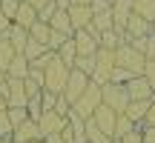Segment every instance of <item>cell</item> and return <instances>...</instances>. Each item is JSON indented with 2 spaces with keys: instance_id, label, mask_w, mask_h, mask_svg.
<instances>
[{
  "instance_id": "28",
  "label": "cell",
  "mask_w": 155,
  "mask_h": 143,
  "mask_svg": "<svg viewBox=\"0 0 155 143\" xmlns=\"http://www.w3.org/2000/svg\"><path fill=\"white\" fill-rule=\"evenodd\" d=\"M72 69H78V72H83V75L92 77V72H95V57H78Z\"/></svg>"
},
{
  "instance_id": "6",
  "label": "cell",
  "mask_w": 155,
  "mask_h": 143,
  "mask_svg": "<svg viewBox=\"0 0 155 143\" xmlns=\"http://www.w3.org/2000/svg\"><path fill=\"white\" fill-rule=\"evenodd\" d=\"M89 120H92L95 126H98L101 132L106 135V138H112V135H115V120H118V112H112L109 106H104V103H101V106H98V112H95Z\"/></svg>"
},
{
  "instance_id": "5",
  "label": "cell",
  "mask_w": 155,
  "mask_h": 143,
  "mask_svg": "<svg viewBox=\"0 0 155 143\" xmlns=\"http://www.w3.org/2000/svg\"><path fill=\"white\" fill-rule=\"evenodd\" d=\"M101 103H104V100H101V86H95V83H92V86H89L86 92L81 94V100H78L72 109L83 117V120H89V117L98 112V106H101Z\"/></svg>"
},
{
  "instance_id": "39",
  "label": "cell",
  "mask_w": 155,
  "mask_h": 143,
  "mask_svg": "<svg viewBox=\"0 0 155 143\" xmlns=\"http://www.w3.org/2000/svg\"><path fill=\"white\" fill-rule=\"evenodd\" d=\"M23 3H29L32 9H38V11H40V9H43L46 3H49V0H23Z\"/></svg>"
},
{
  "instance_id": "2",
  "label": "cell",
  "mask_w": 155,
  "mask_h": 143,
  "mask_svg": "<svg viewBox=\"0 0 155 143\" xmlns=\"http://www.w3.org/2000/svg\"><path fill=\"white\" fill-rule=\"evenodd\" d=\"M69 72L72 69L63 66V63L58 60V55H55V60L43 69V89L46 92H55V94H63V86H66V80H69Z\"/></svg>"
},
{
  "instance_id": "47",
  "label": "cell",
  "mask_w": 155,
  "mask_h": 143,
  "mask_svg": "<svg viewBox=\"0 0 155 143\" xmlns=\"http://www.w3.org/2000/svg\"><path fill=\"white\" fill-rule=\"evenodd\" d=\"M35 143H43V140H35Z\"/></svg>"
},
{
  "instance_id": "29",
  "label": "cell",
  "mask_w": 155,
  "mask_h": 143,
  "mask_svg": "<svg viewBox=\"0 0 155 143\" xmlns=\"http://www.w3.org/2000/svg\"><path fill=\"white\" fill-rule=\"evenodd\" d=\"M55 11H58V3H55V0H49V3L38 11V20H40V23H49L52 17H55Z\"/></svg>"
},
{
  "instance_id": "21",
  "label": "cell",
  "mask_w": 155,
  "mask_h": 143,
  "mask_svg": "<svg viewBox=\"0 0 155 143\" xmlns=\"http://www.w3.org/2000/svg\"><path fill=\"white\" fill-rule=\"evenodd\" d=\"M17 57V52H15V46L9 43V34H3V37H0V69H9V63L15 60Z\"/></svg>"
},
{
  "instance_id": "25",
  "label": "cell",
  "mask_w": 155,
  "mask_h": 143,
  "mask_svg": "<svg viewBox=\"0 0 155 143\" xmlns=\"http://www.w3.org/2000/svg\"><path fill=\"white\" fill-rule=\"evenodd\" d=\"M6 117H9V123L17 129L20 123H26V120H29V109H17V106H9V109H6Z\"/></svg>"
},
{
  "instance_id": "44",
  "label": "cell",
  "mask_w": 155,
  "mask_h": 143,
  "mask_svg": "<svg viewBox=\"0 0 155 143\" xmlns=\"http://www.w3.org/2000/svg\"><path fill=\"white\" fill-rule=\"evenodd\" d=\"M3 83H6V72L0 69V86H3Z\"/></svg>"
},
{
  "instance_id": "11",
  "label": "cell",
  "mask_w": 155,
  "mask_h": 143,
  "mask_svg": "<svg viewBox=\"0 0 155 143\" xmlns=\"http://www.w3.org/2000/svg\"><path fill=\"white\" fill-rule=\"evenodd\" d=\"M66 14H69V23H72L75 32H83V29H89V26H92V17H95L89 6H69Z\"/></svg>"
},
{
  "instance_id": "16",
  "label": "cell",
  "mask_w": 155,
  "mask_h": 143,
  "mask_svg": "<svg viewBox=\"0 0 155 143\" xmlns=\"http://www.w3.org/2000/svg\"><path fill=\"white\" fill-rule=\"evenodd\" d=\"M29 72H32V69H29V60L23 55H17L15 60L9 63V69H6V77H12V80H26Z\"/></svg>"
},
{
  "instance_id": "34",
  "label": "cell",
  "mask_w": 155,
  "mask_h": 143,
  "mask_svg": "<svg viewBox=\"0 0 155 143\" xmlns=\"http://www.w3.org/2000/svg\"><path fill=\"white\" fill-rule=\"evenodd\" d=\"M144 80L150 83V89L155 92V57H150V60H147V66H144Z\"/></svg>"
},
{
  "instance_id": "3",
  "label": "cell",
  "mask_w": 155,
  "mask_h": 143,
  "mask_svg": "<svg viewBox=\"0 0 155 143\" xmlns=\"http://www.w3.org/2000/svg\"><path fill=\"white\" fill-rule=\"evenodd\" d=\"M101 100H104V106H109L112 112H118V115H124L129 106V94L124 86H118V83H106V86H101Z\"/></svg>"
},
{
  "instance_id": "38",
  "label": "cell",
  "mask_w": 155,
  "mask_h": 143,
  "mask_svg": "<svg viewBox=\"0 0 155 143\" xmlns=\"http://www.w3.org/2000/svg\"><path fill=\"white\" fill-rule=\"evenodd\" d=\"M9 29H12V20H9V17L3 14V11H0V37H3V34L9 32Z\"/></svg>"
},
{
  "instance_id": "35",
  "label": "cell",
  "mask_w": 155,
  "mask_h": 143,
  "mask_svg": "<svg viewBox=\"0 0 155 143\" xmlns=\"http://www.w3.org/2000/svg\"><path fill=\"white\" fill-rule=\"evenodd\" d=\"M112 143H144V132H141V129H135V132L124 135V138H118V140H112Z\"/></svg>"
},
{
  "instance_id": "42",
  "label": "cell",
  "mask_w": 155,
  "mask_h": 143,
  "mask_svg": "<svg viewBox=\"0 0 155 143\" xmlns=\"http://www.w3.org/2000/svg\"><path fill=\"white\" fill-rule=\"evenodd\" d=\"M72 6H92V0H69Z\"/></svg>"
},
{
  "instance_id": "45",
  "label": "cell",
  "mask_w": 155,
  "mask_h": 143,
  "mask_svg": "<svg viewBox=\"0 0 155 143\" xmlns=\"http://www.w3.org/2000/svg\"><path fill=\"white\" fill-rule=\"evenodd\" d=\"M0 143H15V140H0Z\"/></svg>"
},
{
  "instance_id": "14",
  "label": "cell",
  "mask_w": 155,
  "mask_h": 143,
  "mask_svg": "<svg viewBox=\"0 0 155 143\" xmlns=\"http://www.w3.org/2000/svg\"><path fill=\"white\" fill-rule=\"evenodd\" d=\"M12 23L29 32V29L38 23V9H32L29 3H23V0H20V6H17V14H15V20H12Z\"/></svg>"
},
{
  "instance_id": "7",
  "label": "cell",
  "mask_w": 155,
  "mask_h": 143,
  "mask_svg": "<svg viewBox=\"0 0 155 143\" xmlns=\"http://www.w3.org/2000/svg\"><path fill=\"white\" fill-rule=\"evenodd\" d=\"M129 17H132V0H115L112 3V26L115 32L124 37V29H127Z\"/></svg>"
},
{
  "instance_id": "46",
  "label": "cell",
  "mask_w": 155,
  "mask_h": 143,
  "mask_svg": "<svg viewBox=\"0 0 155 143\" xmlns=\"http://www.w3.org/2000/svg\"><path fill=\"white\" fill-rule=\"evenodd\" d=\"M106 3H115V0H106Z\"/></svg>"
},
{
  "instance_id": "43",
  "label": "cell",
  "mask_w": 155,
  "mask_h": 143,
  "mask_svg": "<svg viewBox=\"0 0 155 143\" xmlns=\"http://www.w3.org/2000/svg\"><path fill=\"white\" fill-rule=\"evenodd\" d=\"M6 109H9V103H6V100H3V97H0V115H3V112H6Z\"/></svg>"
},
{
  "instance_id": "19",
  "label": "cell",
  "mask_w": 155,
  "mask_h": 143,
  "mask_svg": "<svg viewBox=\"0 0 155 143\" xmlns=\"http://www.w3.org/2000/svg\"><path fill=\"white\" fill-rule=\"evenodd\" d=\"M58 60H61L63 66H69V69L75 66V60H78V49H75V40H72V37H69L66 43L58 49Z\"/></svg>"
},
{
  "instance_id": "27",
  "label": "cell",
  "mask_w": 155,
  "mask_h": 143,
  "mask_svg": "<svg viewBox=\"0 0 155 143\" xmlns=\"http://www.w3.org/2000/svg\"><path fill=\"white\" fill-rule=\"evenodd\" d=\"M129 80H132V75H129L127 69H121V66H115L112 75H109V83H118V86H127Z\"/></svg>"
},
{
  "instance_id": "33",
  "label": "cell",
  "mask_w": 155,
  "mask_h": 143,
  "mask_svg": "<svg viewBox=\"0 0 155 143\" xmlns=\"http://www.w3.org/2000/svg\"><path fill=\"white\" fill-rule=\"evenodd\" d=\"M58 97H61V94H55V92H46L43 89V94H40V103H43V112H52L58 106Z\"/></svg>"
},
{
  "instance_id": "8",
  "label": "cell",
  "mask_w": 155,
  "mask_h": 143,
  "mask_svg": "<svg viewBox=\"0 0 155 143\" xmlns=\"http://www.w3.org/2000/svg\"><path fill=\"white\" fill-rule=\"evenodd\" d=\"M38 126H40V135H43V138H49V135H61L63 129H66V117L58 115V112L52 109V112H43V117L38 120Z\"/></svg>"
},
{
  "instance_id": "37",
  "label": "cell",
  "mask_w": 155,
  "mask_h": 143,
  "mask_svg": "<svg viewBox=\"0 0 155 143\" xmlns=\"http://www.w3.org/2000/svg\"><path fill=\"white\" fill-rule=\"evenodd\" d=\"M147 129H155V100L150 103V112H147V120H144Z\"/></svg>"
},
{
  "instance_id": "40",
  "label": "cell",
  "mask_w": 155,
  "mask_h": 143,
  "mask_svg": "<svg viewBox=\"0 0 155 143\" xmlns=\"http://www.w3.org/2000/svg\"><path fill=\"white\" fill-rule=\"evenodd\" d=\"M144 143H155V129H144Z\"/></svg>"
},
{
  "instance_id": "1",
  "label": "cell",
  "mask_w": 155,
  "mask_h": 143,
  "mask_svg": "<svg viewBox=\"0 0 155 143\" xmlns=\"http://www.w3.org/2000/svg\"><path fill=\"white\" fill-rule=\"evenodd\" d=\"M115 66L127 69L132 77H141L144 75V66H147V57L141 55V52H135L129 43H121L115 49Z\"/></svg>"
},
{
  "instance_id": "24",
  "label": "cell",
  "mask_w": 155,
  "mask_h": 143,
  "mask_svg": "<svg viewBox=\"0 0 155 143\" xmlns=\"http://www.w3.org/2000/svg\"><path fill=\"white\" fill-rule=\"evenodd\" d=\"M135 123L129 120L127 115H118V120H115V135H112V140H118V138H124V135H129V132H135Z\"/></svg>"
},
{
  "instance_id": "36",
  "label": "cell",
  "mask_w": 155,
  "mask_h": 143,
  "mask_svg": "<svg viewBox=\"0 0 155 143\" xmlns=\"http://www.w3.org/2000/svg\"><path fill=\"white\" fill-rule=\"evenodd\" d=\"M147 37H150V34H147ZM147 37H138V40H129V46H132L135 52H141V55L147 57Z\"/></svg>"
},
{
  "instance_id": "26",
  "label": "cell",
  "mask_w": 155,
  "mask_h": 143,
  "mask_svg": "<svg viewBox=\"0 0 155 143\" xmlns=\"http://www.w3.org/2000/svg\"><path fill=\"white\" fill-rule=\"evenodd\" d=\"M118 46H121V34H118L115 29H109V32H104V34H101V49L115 52Z\"/></svg>"
},
{
  "instance_id": "31",
  "label": "cell",
  "mask_w": 155,
  "mask_h": 143,
  "mask_svg": "<svg viewBox=\"0 0 155 143\" xmlns=\"http://www.w3.org/2000/svg\"><path fill=\"white\" fill-rule=\"evenodd\" d=\"M26 109H29V117H32V120H40V117H43V103H40V97H32Z\"/></svg>"
},
{
  "instance_id": "41",
  "label": "cell",
  "mask_w": 155,
  "mask_h": 143,
  "mask_svg": "<svg viewBox=\"0 0 155 143\" xmlns=\"http://www.w3.org/2000/svg\"><path fill=\"white\" fill-rule=\"evenodd\" d=\"M43 143H66L61 138V135H49V138H43Z\"/></svg>"
},
{
  "instance_id": "18",
  "label": "cell",
  "mask_w": 155,
  "mask_h": 143,
  "mask_svg": "<svg viewBox=\"0 0 155 143\" xmlns=\"http://www.w3.org/2000/svg\"><path fill=\"white\" fill-rule=\"evenodd\" d=\"M6 34H9V43L15 46V52H17V55H23V49H26V43H29V32L12 23V29H9Z\"/></svg>"
},
{
  "instance_id": "4",
  "label": "cell",
  "mask_w": 155,
  "mask_h": 143,
  "mask_svg": "<svg viewBox=\"0 0 155 143\" xmlns=\"http://www.w3.org/2000/svg\"><path fill=\"white\" fill-rule=\"evenodd\" d=\"M89 86H92L89 75H83V72H78V69L69 72V80H66V86H63V97L69 100V106H75L78 100H81V94L86 92Z\"/></svg>"
},
{
  "instance_id": "12",
  "label": "cell",
  "mask_w": 155,
  "mask_h": 143,
  "mask_svg": "<svg viewBox=\"0 0 155 143\" xmlns=\"http://www.w3.org/2000/svg\"><path fill=\"white\" fill-rule=\"evenodd\" d=\"M12 140H15V143H35V140H43L38 120H32V117H29L26 123H20V126L15 129V135H12Z\"/></svg>"
},
{
  "instance_id": "32",
  "label": "cell",
  "mask_w": 155,
  "mask_h": 143,
  "mask_svg": "<svg viewBox=\"0 0 155 143\" xmlns=\"http://www.w3.org/2000/svg\"><path fill=\"white\" fill-rule=\"evenodd\" d=\"M12 135H15V126L9 123V117H6V112L0 115V140H12Z\"/></svg>"
},
{
  "instance_id": "30",
  "label": "cell",
  "mask_w": 155,
  "mask_h": 143,
  "mask_svg": "<svg viewBox=\"0 0 155 143\" xmlns=\"http://www.w3.org/2000/svg\"><path fill=\"white\" fill-rule=\"evenodd\" d=\"M17 6H20V0H0V11H3V14L9 17V20H15Z\"/></svg>"
},
{
  "instance_id": "23",
  "label": "cell",
  "mask_w": 155,
  "mask_h": 143,
  "mask_svg": "<svg viewBox=\"0 0 155 143\" xmlns=\"http://www.w3.org/2000/svg\"><path fill=\"white\" fill-rule=\"evenodd\" d=\"M46 52H49V49H46L43 43H38V40H32V37H29V43H26V49H23V57H26V60L32 63V60H38V57H43Z\"/></svg>"
},
{
  "instance_id": "9",
  "label": "cell",
  "mask_w": 155,
  "mask_h": 143,
  "mask_svg": "<svg viewBox=\"0 0 155 143\" xmlns=\"http://www.w3.org/2000/svg\"><path fill=\"white\" fill-rule=\"evenodd\" d=\"M6 86H9L6 103H9V106H17V109H26V106H29V94H26L23 80H12V77H6Z\"/></svg>"
},
{
  "instance_id": "48",
  "label": "cell",
  "mask_w": 155,
  "mask_h": 143,
  "mask_svg": "<svg viewBox=\"0 0 155 143\" xmlns=\"http://www.w3.org/2000/svg\"><path fill=\"white\" fill-rule=\"evenodd\" d=\"M152 29H155V20H152Z\"/></svg>"
},
{
  "instance_id": "22",
  "label": "cell",
  "mask_w": 155,
  "mask_h": 143,
  "mask_svg": "<svg viewBox=\"0 0 155 143\" xmlns=\"http://www.w3.org/2000/svg\"><path fill=\"white\" fill-rule=\"evenodd\" d=\"M49 34H52V26H49V23H35V26L32 29H29V37H32V40H38V43H49Z\"/></svg>"
},
{
  "instance_id": "15",
  "label": "cell",
  "mask_w": 155,
  "mask_h": 143,
  "mask_svg": "<svg viewBox=\"0 0 155 143\" xmlns=\"http://www.w3.org/2000/svg\"><path fill=\"white\" fill-rule=\"evenodd\" d=\"M150 103H152V100H129V106H127V112H124V115H127L129 120L138 126V123H144V120H147Z\"/></svg>"
},
{
  "instance_id": "17",
  "label": "cell",
  "mask_w": 155,
  "mask_h": 143,
  "mask_svg": "<svg viewBox=\"0 0 155 143\" xmlns=\"http://www.w3.org/2000/svg\"><path fill=\"white\" fill-rule=\"evenodd\" d=\"M49 26H52V32L69 34V37H72V34H75L72 23H69V14H66V11H63V9H58V11H55V17H52V20H49Z\"/></svg>"
},
{
  "instance_id": "10",
  "label": "cell",
  "mask_w": 155,
  "mask_h": 143,
  "mask_svg": "<svg viewBox=\"0 0 155 143\" xmlns=\"http://www.w3.org/2000/svg\"><path fill=\"white\" fill-rule=\"evenodd\" d=\"M72 40H75V49H78V57H95L98 55V40L92 37V34L83 29V32H75L72 34Z\"/></svg>"
},
{
  "instance_id": "13",
  "label": "cell",
  "mask_w": 155,
  "mask_h": 143,
  "mask_svg": "<svg viewBox=\"0 0 155 143\" xmlns=\"http://www.w3.org/2000/svg\"><path fill=\"white\" fill-rule=\"evenodd\" d=\"M124 89H127L129 100H155V92L150 89V83L144 80V75H141V77H132Z\"/></svg>"
},
{
  "instance_id": "20",
  "label": "cell",
  "mask_w": 155,
  "mask_h": 143,
  "mask_svg": "<svg viewBox=\"0 0 155 143\" xmlns=\"http://www.w3.org/2000/svg\"><path fill=\"white\" fill-rule=\"evenodd\" d=\"M132 14L152 23L155 20V0H132Z\"/></svg>"
}]
</instances>
